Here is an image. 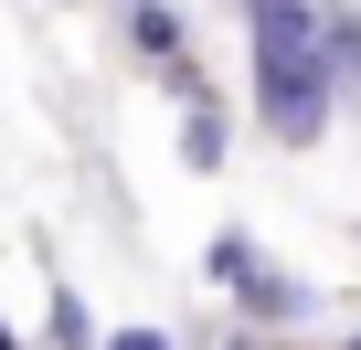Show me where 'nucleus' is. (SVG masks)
Here are the masks:
<instances>
[{"label": "nucleus", "instance_id": "6e6552de", "mask_svg": "<svg viewBox=\"0 0 361 350\" xmlns=\"http://www.w3.org/2000/svg\"><path fill=\"white\" fill-rule=\"evenodd\" d=\"M128 11H149V0H128Z\"/></svg>", "mask_w": 361, "mask_h": 350}, {"label": "nucleus", "instance_id": "0eeeda50", "mask_svg": "<svg viewBox=\"0 0 361 350\" xmlns=\"http://www.w3.org/2000/svg\"><path fill=\"white\" fill-rule=\"evenodd\" d=\"M0 350H22V339H11V329H0Z\"/></svg>", "mask_w": 361, "mask_h": 350}, {"label": "nucleus", "instance_id": "f03ea898", "mask_svg": "<svg viewBox=\"0 0 361 350\" xmlns=\"http://www.w3.org/2000/svg\"><path fill=\"white\" fill-rule=\"evenodd\" d=\"M213 276L234 287V308H245L255 329H308V318H319V287H308V276H287L255 234H213Z\"/></svg>", "mask_w": 361, "mask_h": 350}, {"label": "nucleus", "instance_id": "423d86ee", "mask_svg": "<svg viewBox=\"0 0 361 350\" xmlns=\"http://www.w3.org/2000/svg\"><path fill=\"white\" fill-rule=\"evenodd\" d=\"M106 350H170V329H106Z\"/></svg>", "mask_w": 361, "mask_h": 350}, {"label": "nucleus", "instance_id": "f257e3e1", "mask_svg": "<svg viewBox=\"0 0 361 350\" xmlns=\"http://www.w3.org/2000/svg\"><path fill=\"white\" fill-rule=\"evenodd\" d=\"M245 54H255V117L276 149H319L340 85L361 75V22H329L319 0H245Z\"/></svg>", "mask_w": 361, "mask_h": 350}, {"label": "nucleus", "instance_id": "20e7f679", "mask_svg": "<svg viewBox=\"0 0 361 350\" xmlns=\"http://www.w3.org/2000/svg\"><path fill=\"white\" fill-rule=\"evenodd\" d=\"M128 32H138V54H149V64H180V11H170V0L128 11Z\"/></svg>", "mask_w": 361, "mask_h": 350}, {"label": "nucleus", "instance_id": "39448f33", "mask_svg": "<svg viewBox=\"0 0 361 350\" xmlns=\"http://www.w3.org/2000/svg\"><path fill=\"white\" fill-rule=\"evenodd\" d=\"M54 339H64V350H106L96 318H85V297H54Z\"/></svg>", "mask_w": 361, "mask_h": 350}, {"label": "nucleus", "instance_id": "7ed1b4c3", "mask_svg": "<svg viewBox=\"0 0 361 350\" xmlns=\"http://www.w3.org/2000/svg\"><path fill=\"white\" fill-rule=\"evenodd\" d=\"M224 149H234L224 106H213V96H192V117H180V159H192V170H224Z\"/></svg>", "mask_w": 361, "mask_h": 350}, {"label": "nucleus", "instance_id": "1a4fd4ad", "mask_svg": "<svg viewBox=\"0 0 361 350\" xmlns=\"http://www.w3.org/2000/svg\"><path fill=\"white\" fill-rule=\"evenodd\" d=\"M350 350H361V339H350Z\"/></svg>", "mask_w": 361, "mask_h": 350}]
</instances>
